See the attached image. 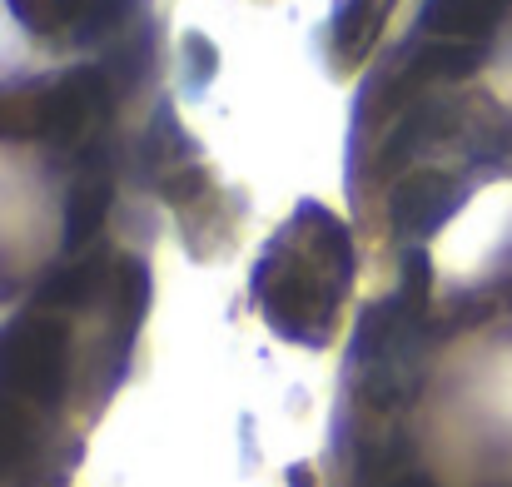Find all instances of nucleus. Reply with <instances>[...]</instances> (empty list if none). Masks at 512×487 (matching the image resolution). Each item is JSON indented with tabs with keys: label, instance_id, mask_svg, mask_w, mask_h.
<instances>
[{
	"label": "nucleus",
	"instance_id": "7",
	"mask_svg": "<svg viewBox=\"0 0 512 487\" xmlns=\"http://www.w3.org/2000/svg\"><path fill=\"white\" fill-rule=\"evenodd\" d=\"M398 0H334L329 15V65L339 75H358L383 40V25Z\"/></svg>",
	"mask_w": 512,
	"mask_h": 487
},
{
	"label": "nucleus",
	"instance_id": "10",
	"mask_svg": "<svg viewBox=\"0 0 512 487\" xmlns=\"http://www.w3.org/2000/svg\"><path fill=\"white\" fill-rule=\"evenodd\" d=\"M393 487H433L428 478H403V483H393Z\"/></svg>",
	"mask_w": 512,
	"mask_h": 487
},
{
	"label": "nucleus",
	"instance_id": "4",
	"mask_svg": "<svg viewBox=\"0 0 512 487\" xmlns=\"http://www.w3.org/2000/svg\"><path fill=\"white\" fill-rule=\"evenodd\" d=\"M15 20L35 40L55 45H100L110 35H125L145 0H5Z\"/></svg>",
	"mask_w": 512,
	"mask_h": 487
},
{
	"label": "nucleus",
	"instance_id": "9",
	"mask_svg": "<svg viewBox=\"0 0 512 487\" xmlns=\"http://www.w3.org/2000/svg\"><path fill=\"white\" fill-rule=\"evenodd\" d=\"M40 453H45L40 413L0 393V483H5V478H20L25 468H35Z\"/></svg>",
	"mask_w": 512,
	"mask_h": 487
},
{
	"label": "nucleus",
	"instance_id": "5",
	"mask_svg": "<svg viewBox=\"0 0 512 487\" xmlns=\"http://www.w3.org/2000/svg\"><path fill=\"white\" fill-rule=\"evenodd\" d=\"M468 199V184L448 169H413L393 184L388 194V224L398 229V239L418 244L428 234H438Z\"/></svg>",
	"mask_w": 512,
	"mask_h": 487
},
{
	"label": "nucleus",
	"instance_id": "1",
	"mask_svg": "<svg viewBox=\"0 0 512 487\" xmlns=\"http://www.w3.org/2000/svg\"><path fill=\"white\" fill-rule=\"evenodd\" d=\"M353 279H358L353 229L329 204L299 199V209L269 234L249 274V304L274 338L319 353L339 338Z\"/></svg>",
	"mask_w": 512,
	"mask_h": 487
},
{
	"label": "nucleus",
	"instance_id": "2",
	"mask_svg": "<svg viewBox=\"0 0 512 487\" xmlns=\"http://www.w3.org/2000/svg\"><path fill=\"white\" fill-rule=\"evenodd\" d=\"M70 388H75V314L30 299V309H20L0 328V393L35 413H55L65 408Z\"/></svg>",
	"mask_w": 512,
	"mask_h": 487
},
{
	"label": "nucleus",
	"instance_id": "8",
	"mask_svg": "<svg viewBox=\"0 0 512 487\" xmlns=\"http://www.w3.org/2000/svg\"><path fill=\"white\" fill-rule=\"evenodd\" d=\"M512 0H423L418 35L453 45H488V35L508 20Z\"/></svg>",
	"mask_w": 512,
	"mask_h": 487
},
{
	"label": "nucleus",
	"instance_id": "3",
	"mask_svg": "<svg viewBox=\"0 0 512 487\" xmlns=\"http://www.w3.org/2000/svg\"><path fill=\"white\" fill-rule=\"evenodd\" d=\"M145 184L170 204L174 214L189 224V214H199L214 194V179H209V164L199 155V145L189 140V130L174 120L170 105H160V115L150 120V135H145Z\"/></svg>",
	"mask_w": 512,
	"mask_h": 487
},
{
	"label": "nucleus",
	"instance_id": "6",
	"mask_svg": "<svg viewBox=\"0 0 512 487\" xmlns=\"http://www.w3.org/2000/svg\"><path fill=\"white\" fill-rule=\"evenodd\" d=\"M115 204V174H110V160L100 155V145L85 155V169L80 179L70 184V199H65V254H85L95 249L100 229H105V214Z\"/></svg>",
	"mask_w": 512,
	"mask_h": 487
}]
</instances>
